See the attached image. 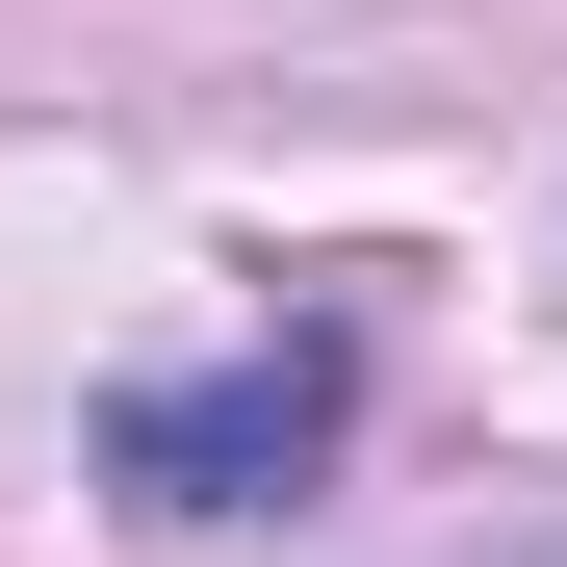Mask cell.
I'll return each mask as SVG.
<instances>
[{"instance_id": "cell-1", "label": "cell", "mask_w": 567, "mask_h": 567, "mask_svg": "<svg viewBox=\"0 0 567 567\" xmlns=\"http://www.w3.org/2000/svg\"><path fill=\"white\" fill-rule=\"evenodd\" d=\"M336 413H361V336L284 310V336H233V361H181V388H104V491H130V516H284V491L336 464Z\"/></svg>"}]
</instances>
